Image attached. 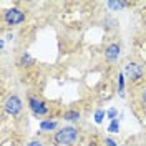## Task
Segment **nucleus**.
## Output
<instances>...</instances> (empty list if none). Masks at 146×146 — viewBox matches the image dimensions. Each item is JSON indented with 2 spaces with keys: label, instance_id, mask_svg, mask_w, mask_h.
Masks as SVG:
<instances>
[{
  "label": "nucleus",
  "instance_id": "1",
  "mask_svg": "<svg viewBox=\"0 0 146 146\" xmlns=\"http://www.w3.org/2000/svg\"><path fill=\"white\" fill-rule=\"evenodd\" d=\"M76 138H78V129H76V128L75 126H65V128L58 129V131L55 133L53 141H55V145H58V146H62V145L70 146L76 141Z\"/></svg>",
  "mask_w": 146,
  "mask_h": 146
},
{
  "label": "nucleus",
  "instance_id": "2",
  "mask_svg": "<svg viewBox=\"0 0 146 146\" xmlns=\"http://www.w3.org/2000/svg\"><path fill=\"white\" fill-rule=\"evenodd\" d=\"M123 75L126 78H129L131 82H139L143 78V75H145V68L138 62H128L125 65V68H123Z\"/></svg>",
  "mask_w": 146,
  "mask_h": 146
},
{
  "label": "nucleus",
  "instance_id": "3",
  "mask_svg": "<svg viewBox=\"0 0 146 146\" xmlns=\"http://www.w3.org/2000/svg\"><path fill=\"white\" fill-rule=\"evenodd\" d=\"M3 22H5L7 25H10V27H17L22 22H25V12L17 9V7H12V9L5 10V13H3Z\"/></svg>",
  "mask_w": 146,
  "mask_h": 146
},
{
  "label": "nucleus",
  "instance_id": "4",
  "mask_svg": "<svg viewBox=\"0 0 146 146\" xmlns=\"http://www.w3.org/2000/svg\"><path fill=\"white\" fill-rule=\"evenodd\" d=\"M3 110L10 116H17L22 111V100L17 95H10V96H7V100L3 101Z\"/></svg>",
  "mask_w": 146,
  "mask_h": 146
},
{
  "label": "nucleus",
  "instance_id": "5",
  "mask_svg": "<svg viewBox=\"0 0 146 146\" xmlns=\"http://www.w3.org/2000/svg\"><path fill=\"white\" fill-rule=\"evenodd\" d=\"M28 106H30L32 113L35 116H45L48 113V106L45 105V101L40 100L38 96H28Z\"/></svg>",
  "mask_w": 146,
  "mask_h": 146
},
{
  "label": "nucleus",
  "instance_id": "6",
  "mask_svg": "<svg viewBox=\"0 0 146 146\" xmlns=\"http://www.w3.org/2000/svg\"><path fill=\"white\" fill-rule=\"evenodd\" d=\"M119 53H121L119 43H110V45L105 48V60H106V62H116L119 58Z\"/></svg>",
  "mask_w": 146,
  "mask_h": 146
},
{
  "label": "nucleus",
  "instance_id": "7",
  "mask_svg": "<svg viewBox=\"0 0 146 146\" xmlns=\"http://www.w3.org/2000/svg\"><path fill=\"white\" fill-rule=\"evenodd\" d=\"M18 65L20 66H32V65H35V60L32 58V55L30 53H22V56H20V60H18Z\"/></svg>",
  "mask_w": 146,
  "mask_h": 146
},
{
  "label": "nucleus",
  "instance_id": "8",
  "mask_svg": "<svg viewBox=\"0 0 146 146\" xmlns=\"http://www.w3.org/2000/svg\"><path fill=\"white\" fill-rule=\"evenodd\" d=\"M56 126H58V121H55V119H45V121L40 123V129L42 131H53Z\"/></svg>",
  "mask_w": 146,
  "mask_h": 146
},
{
  "label": "nucleus",
  "instance_id": "9",
  "mask_svg": "<svg viewBox=\"0 0 146 146\" xmlns=\"http://www.w3.org/2000/svg\"><path fill=\"white\" fill-rule=\"evenodd\" d=\"M80 116H82V115H80L78 110H68V111L63 115V118L66 119V121H78Z\"/></svg>",
  "mask_w": 146,
  "mask_h": 146
},
{
  "label": "nucleus",
  "instance_id": "10",
  "mask_svg": "<svg viewBox=\"0 0 146 146\" xmlns=\"http://www.w3.org/2000/svg\"><path fill=\"white\" fill-rule=\"evenodd\" d=\"M138 105L141 106L143 110H146V86H143L141 90L138 91V96H136Z\"/></svg>",
  "mask_w": 146,
  "mask_h": 146
},
{
  "label": "nucleus",
  "instance_id": "11",
  "mask_svg": "<svg viewBox=\"0 0 146 146\" xmlns=\"http://www.w3.org/2000/svg\"><path fill=\"white\" fill-rule=\"evenodd\" d=\"M128 3L126 2H116V0H111V2H108V9L111 10V12H118V10H121V9H125Z\"/></svg>",
  "mask_w": 146,
  "mask_h": 146
},
{
  "label": "nucleus",
  "instance_id": "12",
  "mask_svg": "<svg viewBox=\"0 0 146 146\" xmlns=\"http://www.w3.org/2000/svg\"><path fill=\"white\" fill-rule=\"evenodd\" d=\"M108 131H110V133H118V131H119V123H118V119H113V121L110 123Z\"/></svg>",
  "mask_w": 146,
  "mask_h": 146
},
{
  "label": "nucleus",
  "instance_id": "13",
  "mask_svg": "<svg viewBox=\"0 0 146 146\" xmlns=\"http://www.w3.org/2000/svg\"><path fill=\"white\" fill-rule=\"evenodd\" d=\"M105 115H106V113H105L103 110H96V113H95V123L100 125L101 121H103V118H105Z\"/></svg>",
  "mask_w": 146,
  "mask_h": 146
},
{
  "label": "nucleus",
  "instance_id": "14",
  "mask_svg": "<svg viewBox=\"0 0 146 146\" xmlns=\"http://www.w3.org/2000/svg\"><path fill=\"white\" fill-rule=\"evenodd\" d=\"M118 78H119L118 80V83H119V95H123V90H125V75L121 73Z\"/></svg>",
  "mask_w": 146,
  "mask_h": 146
},
{
  "label": "nucleus",
  "instance_id": "15",
  "mask_svg": "<svg viewBox=\"0 0 146 146\" xmlns=\"http://www.w3.org/2000/svg\"><path fill=\"white\" fill-rule=\"evenodd\" d=\"M116 115H118V111H116L115 108L108 110V113H106V116H108V118L111 119V121H113V119H116Z\"/></svg>",
  "mask_w": 146,
  "mask_h": 146
},
{
  "label": "nucleus",
  "instance_id": "16",
  "mask_svg": "<svg viewBox=\"0 0 146 146\" xmlns=\"http://www.w3.org/2000/svg\"><path fill=\"white\" fill-rule=\"evenodd\" d=\"M105 145L106 146H118L116 145V141H113L111 138H105Z\"/></svg>",
  "mask_w": 146,
  "mask_h": 146
},
{
  "label": "nucleus",
  "instance_id": "17",
  "mask_svg": "<svg viewBox=\"0 0 146 146\" xmlns=\"http://www.w3.org/2000/svg\"><path fill=\"white\" fill-rule=\"evenodd\" d=\"M28 146H43V145H42V141H40V139H33V141H30V143H28Z\"/></svg>",
  "mask_w": 146,
  "mask_h": 146
}]
</instances>
